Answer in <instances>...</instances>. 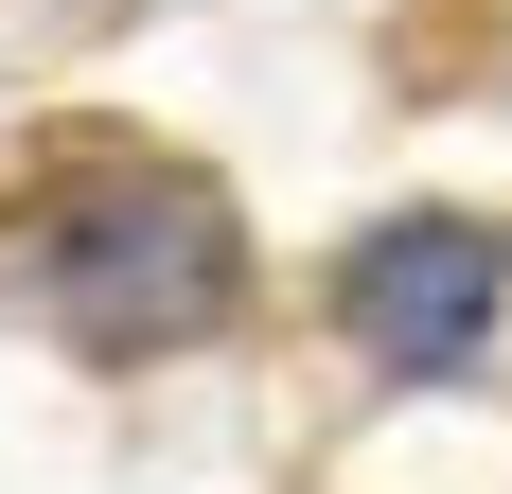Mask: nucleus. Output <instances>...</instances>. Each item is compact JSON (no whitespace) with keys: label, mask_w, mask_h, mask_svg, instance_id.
<instances>
[{"label":"nucleus","mask_w":512,"mask_h":494,"mask_svg":"<svg viewBox=\"0 0 512 494\" xmlns=\"http://www.w3.org/2000/svg\"><path fill=\"white\" fill-rule=\"evenodd\" d=\"M495 230L477 212H407V230H371L354 265H336V318H354V353H389V371H442V353L495 336Z\"/></svg>","instance_id":"f03ea898"},{"label":"nucleus","mask_w":512,"mask_h":494,"mask_svg":"<svg viewBox=\"0 0 512 494\" xmlns=\"http://www.w3.org/2000/svg\"><path fill=\"white\" fill-rule=\"evenodd\" d=\"M18 283H36V318L71 353H177L230 318L248 247H230L212 177H177L142 142H53L18 177Z\"/></svg>","instance_id":"f257e3e1"}]
</instances>
